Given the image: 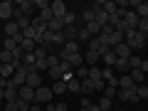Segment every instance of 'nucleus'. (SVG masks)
Here are the masks:
<instances>
[{
  "mask_svg": "<svg viewBox=\"0 0 148 111\" xmlns=\"http://www.w3.org/2000/svg\"><path fill=\"white\" fill-rule=\"evenodd\" d=\"M0 52H3V42H0Z\"/></svg>",
  "mask_w": 148,
  "mask_h": 111,
  "instance_id": "nucleus-54",
  "label": "nucleus"
},
{
  "mask_svg": "<svg viewBox=\"0 0 148 111\" xmlns=\"http://www.w3.org/2000/svg\"><path fill=\"white\" fill-rule=\"evenodd\" d=\"M146 86H148V84H146Z\"/></svg>",
  "mask_w": 148,
  "mask_h": 111,
  "instance_id": "nucleus-58",
  "label": "nucleus"
},
{
  "mask_svg": "<svg viewBox=\"0 0 148 111\" xmlns=\"http://www.w3.org/2000/svg\"><path fill=\"white\" fill-rule=\"evenodd\" d=\"M15 8H20L22 15L30 17V15H32V10H35V3H30V0H20V3H15Z\"/></svg>",
  "mask_w": 148,
  "mask_h": 111,
  "instance_id": "nucleus-11",
  "label": "nucleus"
},
{
  "mask_svg": "<svg viewBox=\"0 0 148 111\" xmlns=\"http://www.w3.org/2000/svg\"><path fill=\"white\" fill-rule=\"evenodd\" d=\"M35 8H37L40 12H42L45 8H49V3H47V0H35Z\"/></svg>",
  "mask_w": 148,
  "mask_h": 111,
  "instance_id": "nucleus-46",
  "label": "nucleus"
},
{
  "mask_svg": "<svg viewBox=\"0 0 148 111\" xmlns=\"http://www.w3.org/2000/svg\"><path fill=\"white\" fill-rule=\"evenodd\" d=\"M15 35H20V27H17V22H15V20L5 22V37H15Z\"/></svg>",
  "mask_w": 148,
  "mask_h": 111,
  "instance_id": "nucleus-16",
  "label": "nucleus"
},
{
  "mask_svg": "<svg viewBox=\"0 0 148 111\" xmlns=\"http://www.w3.org/2000/svg\"><path fill=\"white\" fill-rule=\"evenodd\" d=\"M89 79H94V82L101 79V67H89Z\"/></svg>",
  "mask_w": 148,
  "mask_h": 111,
  "instance_id": "nucleus-35",
  "label": "nucleus"
},
{
  "mask_svg": "<svg viewBox=\"0 0 148 111\" xmlns=\"http://www.w3.org/2000/svg\"><path fill=\"white\" fill-rule=\"evenodd\" d=\"M64 91H67V82H64V79L54 82V86H52V94H64Z\"/></svg>",
  "mask_w": 148,
  "mask_h": 111,
  "instance_id": "nucleus-29",
  "label": "nucleus"
},
{
  "mask_svg": "<svg viewBox=\"0 0 148 111\" xmlns=\"http://www.w3.org/2000/svg\"><path fill=\"white\" fill-rule=\"evenodd\" d=\"M69 64H72V69H77V67H82V64H84V54H72V57H69Z\"/></svg>",
  "mask_w": 148,
  "mask_h": 111,
  "instance_id": "nucleus-22",
  "label": "nucleus"
},
{
  "mask_svg": "<svg viewBox=\"0 0 148 111\" xmlns=\"http://www.w3.org/2000/svg\"><path fill=\"white\" fill-rule=\"evenodd\" d=\"M123 42L131 47V52H133V49H143L148 45L146 42V35H141L138 30H126V32H123Z\"/></svg>",
  "mask_w": 148,
  "mask_h": 111,
  "instance_id": "nucleus-1",
  "label": "nucleus"
},
{
  "mask_svg": "<svg viewBox=\"0 0 148 111\" xmlns=\"http://www.w3.org/2000/svg\"><path fill=\"white\" fill-rule=\"evenodd\" d=\"M141 72H143V74L148 72V59H143V62H141Z\"/></svg>",
  "mask_w": 148,
  "mask_h": 111,
  "instance_id": "nucleus-51",
  "label": "nucleus"
},
{
  "mask_svg": "<svg viewBox=\"0 0 148 111\" xmlns=\"http://www.w3.org/2000/svg\"><path fill=\"white\" fill-rule=\"evenodd\" d=\"M101 59V54L96 52V49H86V54H84V62L89 64V67H96V62Z\"/></svg>",
  "mask_w": 148,
  "mask_h": 111,
  "instance_id": "nucleus-12",
  "label": "nucleus"
},
{
  "mask_svg": "<svg viewBox=\"0 0 148 111\" xmlns=\"http://www.w3.org/2000/svg\"><path fill=\"white\" fill-rule=\"evenodd\" d=\"M62 35H64V40H67V42H77V40H79V27H64V32H62Z\"/></svg>",
  "mask_w": 148,
  "mask_h": 111,
  "instance_id": "nucleus-10",
  "label": "nucleus"
},
{
  "mask_svg": "<svg viewBox=\"0 0 148 111\" xmlns=\"http://www.w3.org/2000/svg\"><path fill=\"white\" fill-rule=\"evenodd\" d=\"M37 17H40V20H45V22H49V20H52V8H45V10L42 12H40V15H37Z\"/></svg>",
  "mask_w": 148,
  "mask_h": 111,
  "instance_id": "nucleus-37",
  "label": "nucleus"
},
{
  "mask_svg": "<svg viewBox=\"0 0 148 111\" xmlns=\"http://www.w3.org/2000/svg\"><path fill=\"white\" fill-rule=\"evenodd\" d=\"M77 79H79V82L89 79V67H77Z\"/></svg>",
  "mask_w": 148,
  "mask_h": 111,
  "instance_id": "nucleus-34",
  "label": "nucleus"
},
{
  "mask_svg": "<svg viewBox=\"0 0 148 111\" xmlns=\"http://www.w3.org/2000/svg\"><path fill=\"white\" fill-rule=\"evenodd\" d=\"M32 30H35L37 35H45V32H47V22L40 20V17H32Z\"/></svg>",
  "mask_w": 148,
  "mask_h": 111,
  "instance_id": "nucleus-14",
  "label": "nucleus"
},
{
  "mask_svg": "<svg viewBox=\"0 0 148 111\" xmlns=\"http://www.w3.org/2000/svg\"><path fill=\"white\" fill-rule=\"evenodd\" d=\"M141 62H143V59L138 57V54H131V57H128V67H131V69H141Z\"/></svg>",
  "mask_w": 148,
  "mask_h": 111,
  "instance_id": "nucleus-32",
  "label": "nucleus"
},
{
  "mask_svg": "<svg viewBox=\"0 0 148 111\" xmlns=\"http://www.w3.org/2000/svg\"><path fill=\"white\" fill-rule=\"evenodd\" d=\"M84 27L89 30L91 37H99V32H101V25H96V22H89V25H84Z\"/></svg>",
  "mask_w": 148,
  "mask_h": 111,
  "instance_id": "nucleus-33",
  "label": "nucleus"
},
{
  "mask_svg": "<svg viewBox=\"0 0 148 111\" xmlns=\"http://www.w3.org/2000/svg\"><path fill=\"white\" fill-rule=\"evenodd\" d=\"M32 54H35V62H37V59H47V57H49V54H47V49H45V47H37V49H35Z\"/></svg>",
  "mask_w": 148,
  "mask_h": 111,
  "instance_id": "nucleus-38",
  "label": "nucleus"
},
{
  "mask_svg": "<svg viewBox=\"0 0 148 111\" xmlns=\"http://www.w3.org/2000/svg\"><path fill=\"white\" fill-rule=\"evenodd\" d=\"M17 47H20V45H17L12 37H5V42H3V49H8V52H15Z\"/></svg>",
  "mask_w": 148,
  "mask_h": 111,
  "instance_id": "nucleus-27",
  "label": "nucleus"
},
{
  "mask_svg": "<svg viewBox=\"0 0 148 111\" xmlns=\"http://www.w3.org/2000/svg\"><path fill=\"white\" fill-rule=\"evenodd\" d=\"M96 106H99L101 111H109V109H111V99H106V96H101V99H99V104H96Z\"/></svg>",
  "mask_w": 148,
  "mask_h": 111,
  "instance_id": "nucleus-39",
  "label": "nucleus"
},
{
  "mask_svg": "<svg viewBox=\"0 0 148 111\" xmlns=\"http://www.w3.org/2000/svg\"><path fill=\"white\" fill-rule=\"evenodd\" d=\"M116 69H121V72H131V67H128V59H116Z\"/></svg>",
  "mask_w": 148,
  "mask_h": 111,
  "instance_id": "nucleus-41",
  "label": "nucleus"
},
{
  "mask_svg": "<svg viewBox=\"0 0 148 111\" xmlns=\"http://www.w3.org/2000/svg\"><path fill=\"white\" fill-rule=\"evenodd\" d=\"M146 42H148V32H146Z\"/></svg>",
  "mask_w": 148,
  "mask_h": 111,
  "instance_id": "nucleus-55",
  "label": "nucleus"
},
{
  "mask_svg": "<svg viewBox=\"0 0 148 111\" xmlns=\"http://www.w3.org/2000/svg\"><path fill=\"white\" fill-rule=\"evenodd\" d=\"M54 109H57V111H69V104H64V101H59V104H54Z\"/></svg>",
  "mask_w": 148,
  "mask_h": 111,
  "instance_id": "nucleus-48",
  "label": "nucleus"
},
{
  "mask_svg": "<svg viewBox=\"0 0 148 111\" xmlns=\"http://www.w3.org/2000/svg\"><path fill=\"white\" fill-rule=\"evenodd\" d=\"M20 47H22V52H25V54H30V52H35V49H37V45L32 42V40H22Z\"/></svg>",
  "mask_w": 148,
  "mask_h": 111,
  "instance_id": "nucleus-28",
  "label": "nucleus"
},
{
  "mask_svg": "<svg viewBox=\"0 0 148 111\" xmlns=\"http://www.w3.org/2000/svg\"><path fill=\"white\" fill-rule=\"evenodd\" d=\"M47 111H57V109H54V104H49V106H47Z\"/></svg>",
  "mask_w": 148,
  "mask_h": 111,
  "instance_id": "nucleus-53",
  "label": "nucleus"
},
{
  "mask_svg": "<svg viewBox=\"0 0 148 111\" xmlns=\"http://www.w3.org/2000/svg\"><path fill=\"white\" fill-rule=\"evenodd\" d=\"M25 86L40 89V86H42V77H40V72H30V74H27V82H25Z\"/></svg>",
  "mask_w": 148,
  "mask_h": 111,
  "instance_id": "nucleus-8",
  "label": "nucleus"
},
{
  "mask_svg": "<svg viewBox=\"0 0 148 111\" xmlns=\"http://www.w3.org/2000/svg\"><path fill=\"white\" fill-rule=\"evenodd\" d=\"M62 22H64V27H72L74 22H77V15H74L72 10H67V12H64V17H62Z\"/></svg>",
  "mask_w": 148,
  "mask_h": 111,
  "instance_id": "nucleus-25",
  "label": "nucleus"
},
{
  "mask_svg": "<svg viewBox=\"0 0 148 111\" xmlns=\"http://www.w3.org/2000/svg\"><path fill=\"white\" fill-rule=\"evenodd\" d=\"M67 89H69V91H74V94H79V91H82V82L74 77V79H69V82H67Z\"/></svg>",
  "mask_w": 148,
  "mask_h": 111,
  "instance_id": "nucleus-23",
  "label": "nucleus"
},
{
  "mask_svg": "<svg viewBox=\"0 0 148 111\" xmlns=\"http://www.w3.org/2000/svg\"><path fill=\"white\" fill-rule=\"evenodd\" d=\"M15 64H0V77L3 79H12V74H15Z\"/></svg>",
  "mask_w": 148,
  "mask_h": 111,
  "instance_id": "nucleus-13",
  "label": "nucleus"
},
{
  "mask_svg": "<svg viewBox=\"0 0 148 111\" xmlns=\"http://www.w3.org/2000/svg\"><path fill=\"white\" fill-rule=\"evenodd\" d=\"M136 91H138V99H146L148 96V86L143 84V86H136Z\"/></svg>",
  "mask_w": 148,
  "mask_h": 111,
  "instance_id": "nucleus-45",
  "label": "nucleus"
},
{
  "mask_svg": "<svg viewBox=\"0 0 148 111\" xmlns=\"http://www.w3.org/2000/svg\"><path fill=\"white\" fill-rule=\"evenodd\" d=\"M12 10H15V5H12L10 0H5V3H0V20H12Z\"/></svg>",
  "mask_w": 148,
  "mask_h": 111,
  "instance_id": "nucleus-5",
  "label": "nucleus"
},
{
  "mask_svg": "<svg viewBox=\"0 0 148 111\" xmlns=\"http://www.w3.org/2000/svg\"><path fill=\"white\" fill-rule=\"evenodd\" d=\"M121 42H123V35L119 30H114V32H111V49L116 47V45H121Z\"/></svg>",
  "mask_w": 148,
  "mask_h": 111,
  "instance_id": "nucleus-31",
  "label": "nucleus"
},
{
  "mask_svg": "<svg viewBox=\"0 0 148 111\" xmlns=\"http://www.w3.org/2000/svg\"><path fill=\"white\" fill-rule=\"evenodd\" d=\"M30 111H42V106H40V104H32V106H30Z\"/></svg>",
  "mask_w": 148,
  "mask_h": 111,
  "instance_id": "nucleus-52",
  "label": "nucleus"
},
{
  "mask_svg": "<svg viewBox=\"0 0 148 111\" xmlns=\"http://www.w3.org/2000/svg\"><path fill=\"white\" fill-rule=\"evenodd\" d=\"M101 59H104V64H106V67H116V54H114V49H111V52H106Z\"/></svg>",
  "mask_w": 148,
  "mask_h": 111,
  "instance_id": "nucleus-26",
  "label": "nucleus"
},
{
  "mask_svg": "<svg viewBox=\"0 0 148 111\" xmlns=\"http://www.w3.org/2000/svg\"><path fill=\"white\" fill-rule=\"evenodd\" d=\"M47 69V59H37L35 62V72H45Z\"/></svg>",
  "mask_w": 148,
  "mask_h": 111,
  "instance_id": "nucleus-43",
  "label": "nucleus"
},
{
  "mask_svg": "<svg viewBox=\"0 0 148 111\" xmlns=\"http://www.w3.org/2000/svg\"><path fill=\"white\" fill-rule=\"evenodd\" d=\"M116 96H119L121 101H138V91H136V86H133V89H119Z\"/></svg>",
  "mask_w": 148,
  "mask_h": 111,
  "instance_id": "nucleus-6",
  "label": "nucleus"
},
{
  "mask_svg": "<svg viewBox=\"0 0 148 111\" xmlns=\"http://www.w3.org/2000/svg\"><path fill=\"white\" fill-rule=\"evenodd\" d=\"M47 30H52V32H64V22L59 20V17H52V20L47 22Z\"/></svg>",
  "mask_w": 148,
  "mask_h": 111,
  "instance_id": "nucleus-17",
  "label": "nucleus"
},
{
  "mask_svg": "<svg viewBox=\"0 0 148 111\" xmlns=\"http://www.w3.org/2000/svg\"><path fill=\"white\" fill-rule=\"evenodd\" d=\"M133 79L128 77V74H123V77H119V89H133Z\"/></svg>",
  "mask_w": 148,
  "mask_h": 111,
  "instance_id": "nucleus-18",
  "label": "nucleus"
},
{
  "mask_svg": "<svg viewBox=\"0 0 148 111\" xmlns=\"http://www.w3.org/2000/svg\"><path fill=\"white\" fill-rule=\"evenodd\" d=\"M123 22L128 25V30H136L138 22H141V17L136 15V10H126V12H123Z\"/></svg>",
  "mask_w": 148,
  "mask_h": 111,
  "instance_id": "nucleus-4",
  "label": "nucleus"
},
{
  "mask_svg": "<svg viewBox=\"0 0 148 111\" xmlns=\"http://www.w3.org/2000/svg\"><path fill=\"white\" fill-rule=\"evenodd\" d=\"M79 40H91V35H89L86 27H79Z\"/></svg>",
  "mask_w": 148,
  "mask_h": 111,
  "instance_id": "nucleus-47",
  "label": "nucleus"
},
{
  "mask_svg": "<svg viewBox=\"0 0 148 111\" xmlns=\"http://www.w3.org/2000/svg\"><path fill=\"white\" fill-rule=\"evenodd\" d=\"M15 99H17V86L8 84V89H5V104H8V101H15Z\"/></svg>",
  "mask_w": 148,
  "mask_h": 111,
  "instance_id": "nucleus-21",
  "label": "nucleus"
},
{
  "mask_svg": "<svg viewBox=\"0 0 148 111\" xmlns=\"http://www.w3.org/2000/svg\"><path fill=\"white\" fill-rule=\"evenodd\" d=\"M5 111H17V109H15V101H8V104H5Z\"/></svg>",
  "mask_w": 148,
  "mask_h": 111,
  "instance_id": "nucleus-50",
  "label": "nucleus"
},
{
  "mask_svg": "<svg viewBox=\"0 0 148 111\" xmlns=\"http://www.w3.org/2000/svg\"><path fill=\"white\" fill-rule=\"evenodd\" d=\"M49 8H52V15H54V17H59V20H62L64 12H67V5H64L62 0H54V3H49Z\"/></svg>",
  "mask_w": 148,
  "mask_h": 111,
  "instance_id": "nucleus-9",
  "label": "nucleus"
},
{
  "mask_svg": "<svg viewBox=\"0 0 148 111\" xmlns=\"http://www.w3.org/2000/svg\"><path fill=\"white\" fill-rule=\"evenodd\" d=\"M15 62V57H12V52H8V49H3L0 52V64H12Z\"/></svg>",
  "mask_w": 148,
  "mask_h": 111,
  "instance_id": "nucleus-30",
  "label": "nucleus"
},
{
  "mask_svg": "<svg viewBox=\"0 0 148 111\" xmlns=\"http://www.w3.org/2000/svg\"><path fill=\"white\" fill-rule=\"evenodd\" d=\"M136 30L141 32V35H146V32H148V20H146V17H143V20L138 22V27H136Z\"/></svg>",
  "mask_w": 148,
  "mask_h": 111,
  "instance_id": "nucleus-44",
  "label": "nucleus"
},
{
  "mask_svg": "<svg viewBox=\"0 0 148 111\" xmlns=\"http://www.w3.org/2000/svg\"><path fill=\"white\" fill-rule=\"evenodd\" d=\"M79 111H101V109H99V106H96V104H89V106H82Z\"/></svg>",
  "mask_w": 148,
  "mask_h": 111,
  "instance_id": "nucleus-49",
  "label": "nucleus"
},
{
  "mask_svg": "<svg viewBox=\"0 0 148 111\" xmlns=\"http://www.w3.org/2000/svg\"><path fill=\"white\" fill-rule=\"evenodd\" d=\"M114 54H116V59H128L131 57V47H128L126 42H121V45H116V47H114Z\"/></svg>",
  "mask_w": 148,
  "mask_h": 111,
  "instance_id": "nucleus-7",
  "label": "nucleus"
},
{
  "mask_svg": "<svg viewBox=\"0 0 148 111\" xmlns=\"http://www.w3.org/2000/svg\"><path fill=\"white\" fill-rule=\"evenodd\" d=\"M30 106L32 104H27V101H22V99H15V109L17 111H30Z\"/></svg>",
  "mask_w": 148,
  "mask_h": 111,
  "instance_id": "nucleus-40",
  "label": "nucleus"
},
{
  "mask_svg": "<svg viewBox=\"0 0 148 111\" xmlns=\"http://www.w3.org/2000/svg\"><path fill=\"white\" fill-rule=\"evenodd\" d=\"M109 111H111V109H109Z\"/></svg>",
  "mask_w": 148,
  "mask_h": 111,
  "instance_id": "nucleus-59",
  "label": "nucleus"
},
{
  "mask_svg": "<svg viewBox=\"0 0 148 111\" xmlns=\"http://www.w3.org/2000/svg\"><path fill=\"white\" fill-rule=\"evenodd\" d=\"M82 17L86 20V25H89V22H94V17H96V8H94V5H91V8H86V10L82 12Z\"/></svg>",
  "mask_w": 148,
  "mask_h": 111,
  "instance_id": "nucleus-24",
  "label": "nucleus"
},
{
  "mask_svg": "<svg viewBox=\"0 0 148 111\" xmlns=\"http://www.w3.org/2000/svg\"><path fill=\"white\" fill-rule=\"evenodd\" d=\"M52 101V89L49 86H40L35 91V104H49Z\"/></svg>",
  "mask_w": 148,
  "mask_h": 111,
  "instance_id": "nucleus-2",
  "label": "nucleus"
},
{
  "mask_svg": "<svg viewBox=\"0 0 148 111\" xmlns=\"http://www.w3.org/2000/svg\"><path fill=\"white\" fill-rule=\"evenodd\" d=\"M136 15L141 17V20H143V17H148V3H141V5L136 8Z\"/></svg>",
  "mask_w": 148,
  "mask_h": 111,
  "instance_id": "nucleus-36",
  "label": "nucleus"
},
{
  "mask_svg": "<svg viewBox=\"0 0 148 111\" xmlns=\"http://www.w3.org/2000/svg\"><path fill=\"white\" fill-rule=\"evenodd\" d=\"M99 8L106 12V15H114V12H116V0H109V3H99Z\"/></svg>",
  "mask_w": 148,
  "mask_h": 111,
  "instance_id": "nucleus-19",
  "label": "nucleus"
},
{
  "mask_svg": "<svg viewBox=\"0 0 148 111\" xmlns=\"http://www.w3.org/2000/svg\"><path fill=\"white\" fill-rule=\"evenodd\" d=\"M0 111H5V109H0Z\"/></svg>",
  "mask_w": 148,
  "mask_h": 111,
  "instance_id": "nucleus-57",
  "label": "nucleus"
},
{
  "mask_svg": "<svg viewBox=\"0 0 148 111\" xmlns=\"http://www.w3.org/2000/svg\"><path fill=\"white\" fill-rule=\"evenodd\" d=\"M146 104H148V96H146Z\"/></svg>",
  "mask_w": 148,
  "mask_h": 111,
  "instance_id": "nucleus-56",
  "label": "nucleus"
},
{
  "mask_svg": "<svg viewBox=\"0 0 148 111\" xmlns=\"http://www.w3.org/2000/svg\"><path fill=\"white\" fill-rule=\"evenodd\" d=\"M94 79H84V82H82V91H79V94L82 96H89V94H94Z\"/></svg>",
  "mask_w": 148,
  "mask_h": 111,
  "instance_id": "nucleus-15",
  "label": "nucleus"
},
{
  "mask_svg": "<svg viewBox=\"0 0 148 111\" xmlns=\"http://www.w3.org/2000/svg\"><path fill=\"white\" fill-rule=\"evenodd\" d=\"M128 77L133 79V84H141V82L146 79V74H143L141 69H131V72H128Z\"/></svg>",
  "mask_w": 148,
  "mask_h": 111,
  "instance_id": "nucleus-20",
  "label": "nucleus"
},
{
  "mask_svg": "<svg viewBox=\"0 0 148 111\" xmlns=\"http://www.w3.org/2000/svg\"><path fill=\"white\" fill-rule=\"evenodd\" d=\"M57 64H59V57H57V54H49V57H47V69L57 67Z\"/></svg>",
  "mask_w": 148,
  "mask_h": 111,
  "instance_id": "nucleus-42",
  "label": "nucleus"
},
{
  "mask_svg": "<svg viewBox=\"0 0 148 111\" xmlns=\"http://www.w3.org/2000/svg\"><path fill=\"white\" fill-rule=\"evenodd\" d=\"M35 91L37 89H32V86H20L17 89V99L27 101V104H35Z\"/></svg>",
  "mask_w": 148,
  "mask_h": 111,
  "instance_id": "nucleus-3",
  "label": "nucleus"
}]
</instances>
